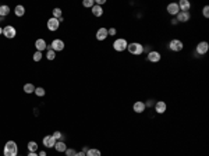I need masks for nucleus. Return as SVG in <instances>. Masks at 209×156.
<instances>
[{
  "instance_id": "obj_38",
  "label": "nucleus",
  "mask_w": 209,
  "mask_h": 156,
  "mask_svg": "<svg viewBox=\"0 0 209 156\" xmlns=\"http://www.w3.org/2000/svg\"><path fill=\"white\" fill-rule=\"evenodd\" d=\"M39 156H46V153H45V150H42V152H39Z\"/></svg>"
},
{
  "instance_id": "obj_40",
  "label": "nucleus",
  "mask_w": 209,
  "mask_h": 156,
  "mask_svg": "<svg viewBox=\"0 0 209 156\" xmlns=\"http://www.w3.org/2000/svg\"><path fill=\"white\" fill-rule=\"evenodd\" d=\"M172 24H173V25H176V24H177V20H176V18H174V20H172Z\"/></svg>"
},
{
  "instance_id": "obj_30",
  "label": "nucleus",
  "mask_w": 209,
  "mask_h": 156,
  "mask_svg": "<svg viewBox=\"0 0 209 156\" xmlns=\"http://www.w3.org/2000/svg\"><path fill=\"white\" fill-rule=\"evenodd\" d=\"M42 60V52H35L34 53V61H41Z\"/></svg>"
},
{
  "instance_id": "obj_20",
  "label": "nucleus",
  "mask_w": 209,
  "mask_h": 156,
  "mask_svg": "<svg viewBox=\"0 0 209 156\" xmlns=\"http://www.w3.org/2000/svg\"><path fill=\"white\" fill-rule=\"evenodd\" d=\"M8 13H10V7L8 6H0V17L3 18V17H6V15H8Z\"/></svg>"
},
{
  "instance_id": "obj_1",
  "label": "nucleus",
  "mask_w": 209,
  "mask_h": 156,
  "mask_svg": "<svg viewBox=\"0 0 209 156\" xmlns=\"http://www.w3.org/2000/svg\"><path fill=\"white\" fill-rule=\"evenodd\" d=\"M18 153V146L14 141H8L6 142L4 145V149H3V155L4 156H17Z\"/></svg>"
},
{
  "instance_id": "obj_14",
  "label": "nucleus",
  "mask_w": 209,
  "mask_h": 156,
  "mask_svg": "<svg viewBox=\"0 0 209 156\" xmlns=\"http://www.w3.org/2000/svg\"><path fill=\"white\" fill-rule=\"evenodd\" d=\"M160 59H162V56H160L159 52H155V50H152V52H149V53H148V60H149V61H152V63H158Z\"/></svg>"
},
{
  "instance_id": "obj_39",
  "label": "nucleus",
  "mask_w": 209,
  "mask_h": 156,
  "mask_svg": "<svg viewBox=\"0 0 209 156\" xmlns=\"http://www.w3.org/2000/svg\"><path fill=\"white\" fill-rule=\"evenodd\" d=\"M82 152H84V153H87V152H88V148H87V146H84V149H82Z\"/></svg>"
},
{
  "instance_id": "obj_12",
  "label": "nucleus",
  "mask_w": 209,
  "mask_h": 156,
  "mask_svg": "<svg viewBox=\"0 0 209 156\" xmlns=\"http://www.w3.org/2000/svg\"><path fill=\"white\" fill-rule=\"evenodd\" d=\"M179 11H180L179 3H170V4H167V13L170 15H177Z\"/></svg>"
},
{
  "instance_id": "obj_13",
  "label": "nucleus",
  "mask_w": 209,
  "mask_h": 156,
  "mask_svg": "<svg viewBox=\"0 0 209 156\" xmlns=\"http://www.w3.org/2000/svg\"><path fill=\"white\" fill-rule=\"evenodd\" d=\"M43 145L46 146V148H55V145H56V139L52 137V135H48V137H45L43 138Z\"/></svg>"
},
{
  "instance_id": "obj_25",
  "label": "nucleus",
  "mask_w": 209,
  "mask_h": 156,
  "mask_svg": "<svg viewBox=\"0 0 209 156\" xmlns=\"http://www.w3.org/2000/svg\"><path fill=\"white\" fill-rule=\"evenodd\" d=\"M36 149H38V144L35 141H31L28 142V150L29 152H36Z\"/></svg>"
},
{
  "instance_id": "obj_27",
  "label": "nucleus",
  "mask_w": 209,
  "mask_h": 156,
  "mask_svg": "<svg viewBox=\"0 0 209 156\" xmlns=\"http://www.w3.org/2000/svg\"><path fill=\"white\" fill-rule=\"evenodd\" d=\"M82 6L84 7H93L95 6V3H93V0H84L82 1Z\"/></svg>"
},
{
  "instance_id": "obj_16",
  "label": "nucleus",
  "mask_w": 209,
  "mask_h": 156,
  "mask_svg": "<svg viewBox=\"0 0 209 156\" xmlns=\"http://www.w3.org/2000/svg\"><path fill=\"white\" fill-rule=\"evenodd\" d=\"M179 8H180V11H188V10L191 8V3H190L188 0H180Z\"/></svg>"
},
{
  "instance_id": "obj_42",
  "label": "nucleus",
  "mask_w": 209,
  "mask_h": 156,
  "mask_svg": "<svg viewBox=\"0 0 209 156\" xmlns=\"http://www.w3.org/2000/svg\"><path fill=\"white\" fill-rule=\"evenodd\" d=\"M0 21H1V17H0Z\"/></svg>"
},
{
  "instance_id": "obj_11",
  "label": "nucleus",
  "mask_w": 209,
  "mask_h": 156,
  "mask_svg": "<svg viewBox=\"0 0 209 156\" xmlns=\"http://www.w3.org/2000/svg\"><path fill=\"white\" fill-rule=\"evenodd\" d=\"M52 49L55 50V52H62L64 49V42H63L62 39H55L53 42H52V46H50Z\"/></svg>"
},
{
  "instance_id": "obj_5",
  "label": "nucleus",
  "mask_w": 209,
  "mask_h": 156,
  "mask_svg": "<svg viewBox=\"0 0 209 156\" xmlns=\"http://www.w3.org/2000/svg\"><path fill=\"white\" fill-rule=\"evenodd\" d=\"M3 35L6 36V38H8V39H13V38H15V35H17V31H15L14 27L7 25V27L3 28Z\"/></svg>"
},
{
  "instance_id": "obj_3",
  "label": "nucleus",
  "mask_w": 209,
  "mask_h": 156,
  "mask_svg": "<svg viewBox=\"0 0 209 156\" xmlns=\"http://www.w3.org/2000/svg\"><path fill=\"white\" fill-rule=\"evenodd\" d=\"M127 46H128V42L125 41L124 38L116 39V41L113 42V49L116 50V52H124V50L127 49Z\"/></svg>"
},
{
  "instance_id": "obj_29",
  "label": "nucleus",
  "mask_w": 209,
  "mask_h": 156,
  "mask_svg": "<svg viewBox=\"0 0 209 156\" xmlns=\"http://www.w3.org/2000/svg\"><path fill=\"white\" fill-rule=\"evenodd\" d=\"M52 137L55 138L56 141H57V139H60V141H63V139H64V137H63V134L60 133V131H56V133H55L53 135H52Z\"/></svg>"
},
{
  "instance_id": "obj_10",
  "label": "nucleus",
  "mask_w": 209,
  "mask_h": 156,
  "mask_svg": "<svg viewBox=\"0 0 209 156\" xmlns=\"http://www.w3.org/2000/svg\"><path fill=\"white\" fill-rule=\"evenodd\" d=\"M59 27H60V21L57 20V18H50L48 21V29L49 31H57L59 29Z\"/></svg>"
},
{
  "instance_id": "obj_23",
  "label": "nucleus",
  "mask_w": 209,
  "mask_h": 156,
  "mask_svg": "<svg viewBox=\"0 0 209 156\" xmlns=\"http://www.w3.org/2000/svg\"><path fill=\"white\" fill-rule=\"evenodd\" d=\"M24 92H25V93H32V92H35L34 84H25V85H24Z\"/></svg>"
},
{
  "instance_id": "obj_17",
  "label": "nucleus",
  "mask_w": 209,
  "mask_h": 156,
  "mask_svg": "<svg viewBox=\"0 0 209 156\" xmlns=\"http://www.w3.org/2000/svg\"><path fill=\"white\" fill-rule=\"evenodd\" d=\"M46 41L45 39H38L36 42H35V48L38 49V52H42V50H45L46 49Z\"/></svg>"
},
{
  "instance_id": "obj_7",
  "label": "nucleus",
  "mask_w": 209,
  "mask_h": 156,
  "mask_svg": "<svg viewBox=\"0 0 209 156\" xmlns=\"http://www.w3.org/2000/svg\"><path fill=\"white\" fill-rule=\"evenodd\" d=\"M153 109H155V112H156V113H159V114L165 113V112H166V109H167L166 102H163V100L155 102V105H153Z\"/></svg>"
},
{
  "instance_id": "obj_6",
  "label": "nucleus",
  "mask_w": 209,
  "mask_h": 156,
  "mask_svg": "<svg viewBox=\"0 0 209 156\" xmlns=\"http://www.w3.org/2000/svg\"><path fill=\"white\" fill-rule=\"evenodd\" d=\"M209 50V43L208 42H199L197 45V48H195V52H197V55H205L206 52Z\"/></svg>"
},
{
  "instance_id": "obj_34",
  "label": "nucleus",
  "mask_w": 209,
  "mask_h": 156,
  "mask_svg": "<svg viewBox=\"0 0 209 156\" xmlns=\"http://www.w3.org/2000/svg\"><path fill=\"white\" fill-rule=\"evenodd\" d=\"M153 105H155V102H153L152 99H149V100H148V102L145 103V107H151V106H153Z\"/></svg>"
},
{
  "instance_id": "obj_28",
  "label": "nucleus",
  "mask_w": 209,
  "mask_h": 156,
  "mask_svg": "<svg viewBox=\"0 0 209 156\" xmlns=\"http://www.w3.org/2000/svg\"><path fill=\"white\" fill-rule=\"evenodd\" d=\"M53 18H57V20L62 18V10L60 8H55L53 10Z\"/></svg>"
},
{
  "instance_id": "obj_32",
  "label": "nucleus",
  "mask_w": 209,
  "mask_h": 156,
  "mask_svg": "<svg viewBox=\"0 0 209 156\" xmlns=\"http://www.w3.org/2000/svg\"><path fill=\"white\" fill-rule=\"evenodd\" d=\"M202 13H203V15H205L206 18H209V7H208V6H205V7H203Z\"/></svg>"
},
{
  "instance_id": "obj_18",
  "label": "nucleus",
  "mask_w": 209,
  "mask_h": 156,
  "mask_svg": "<svg viewBox=\"0 0 209 156\" xmlns=\"http://www.w3.org/2000/svg\"><path fill=\"white\" fill-rule=\"evenodd\" d=\"M55 148H56V150L57 152H66V149H67V145L64 144V141H56V145H55Z\"/></svg>"
},
{
  "instance_id": "obj_2",
  "label": "nucleus",
  "mask_w": 209,
  "mask_h": 156,
  "mask_svg": "<svg viewBox=\"0 0 209 156\" xmlns=\"http://www.w3.org/2000/svg\"><path fill=\"white\" fill-rule=\"evenodd\" d=\"M127 49H128V52H130L131 55L139 56V55L144 53V45H141V43H138V42H132V43H128Z\"/></svg>"
},
{
  "instance_id": "obj_26",
  "label": "nucleus",
  "mask_w": 209,
  "mask_h": 156,
  "mask_svg": "<svg viewBox=\"0 0 209 156\" xmlns=\"http://www.w3.org/2000/svg\"><path fill=\"white\" fill-rule=\"evenodd\" d=\"M45 93H46V91H45L43 88H41V86L35 88V95H36V96H39V98H42V96H45Z\"/></svg>"
},
{
  "instance_id": "obj_35",
  "label": "nucleus",
  "mask_w": 209,
  "mask_h": 156,
  "mask_svg": "<svg viewBox=\"0 0 209 156\" xmlns=\"http://www.w3.org/2000/svg\"><path fill=\"white\" fill-rule=\"evenodd\" d=\"M96 4L98 6H102V4H105V0H96Z\"/></svg>"
},
{
  "instance_id": "obj_37",
  "label": "nucleus",
  "mask_w": 209,
  "mask_h": 156,
  "mask_svg": "<svg viewBox=\"0 0 209 156\" xmlns=\"http://www.w3.org/2000/svg\"><path fill=\"white\" fill-rule=\"evenodd\" d=\"M74 156H85V153H84L82 150H81V152H78V153H75Z\"/></svg>"
},
{
  "instance_id": "obj_22",
  "label": "nucleus",
  "mask_w": 209,
  "mask_h": 156,
  "mask_svg": "<svg viewBox=\"0 0 209 156\" xmlns=\"http://www.w3.org/2000/svg\"><path fill=\"white\" fill-rule=\"evenodd\" d=\"M14 11H15V15H17V17H22V15L25 14V8H24V6H21V4L17 6Z\"/></svg>"
},
{
  "instance_id": "obj_33",
  "label": "nucleus",
  "mask_w": 209,
  "mask_h": 156,
  "mask_svg": "<svg viewBox=\"0 0 209 156\" xmlns=\"http://www.w3.org/2000/svg\"><path fill=\"white\" fill-rule=\"evenodd\" d=\"M116 32H117V31H116V28H110V29H107V34H109V35H111V36H114V35H116Z\"/></svg>"
},
{
  "instance_id": "obj_36",
  "label": "nucleus",
  "mask_w": 209,
  "mask_h": 156,
  "mask_svg": "<svg viewBox=\"0 0 209 156\" xmlns=\"http://www.w3.org/2000/svg\"><path fill=\"white\" fill-rule=\"evenodd\" d=\"M28 156H39V155H38L36 152H29V153H28Z\"/></svg>"
},
{
  "instance_id": "obj_24",
  "label": "nucleus",
  "mask_w": 209,
  "mask_h": 156,
  "mask_svg": "<svg viewBox=\"0 0 209 156\" xmlns=\"http://www.w3.org/2000/svg\"><path fill=\"white\" fill-rule=\"evenodd\" d=\"M85 156H100V150L99 149H88Z\"/></svg>"
},
{
  "instance_id": "obj_31",
  "label": "nucleus",
  "mask_w": 209,
  "mask_h": 156,
  "mask_svg": "<svg viewBox=\"0 0 209 156\" xmlns=\"http://www.w3.org/2000/svg\"><path fill=\"white\" fill-rule=\"evenodd\" d=\"M77 152H75V149H73V148H70V149H66V156H74Z\"/></svg>"
},
{
  "instance_id": "obj_41",
  "label": "nucleus",
  "mask_w": 209,
  "mask_h": 156,
  "mask_svg": "<svg viewBox=\"0 0 209 156\" xmlns=\"http://www.w3.org/2000/svg\"><path fill=\"white\" fill-rule=\"evenodd\" d=\"M1 34H3V28L0 27V35H1Z\"/></svg>"
},
{
  "instance_id": "obj_21",
  "label": "nucleus",
  "mask_w": 209,
  "mask_h": 156,
  "mask_svg": "<svg viewBox=\"0 0 209 156\" xmlns=\"http://www.w3.org/2000/svg\"><path fill=\"white\" fill-rule=\"evenodd\" d=\"M48 48V46H46ZM46 57H48V60H55V57H56V52L50 46L48 48V52H46Z\"/></svg>"
},
{
  "instance_id": "obj_19",
  "label": "nucleus",
  "mask_w": 209,
  "mask_h": 156,
  "mask_svg": "<svg viewBox=\"0 0 209 156\" xmlns=\"http://www.w3.org/2000/svg\"><path fill=\"white\" fill-rule=\"evenodd\" d=\"M92 14L95 15V17H100V15L103 14V10H102V7H100V6L95 4V6L92 7Z\"/></svg>"
},
{
  "instance_id": "obj_8",
  "label": "nucleus",
  "mask_w": 209,
  "mask_h": 156,
  "mask_svg": "<svg viewBox=\"0 0 209 156\" xmlns=\"http://www.w3.org/2000/svg\"><path fill=\"white\" fill-rule=\"evenodd\" d=\"M177 18V22H187L190 21V18H191V14H190V11H179V14L176 15Z\"/></svg>"
},
{
  "instance_id": "obj_9",
  "label": "nucleus",
  "mask_w": 209,
  "mask_h": 156,
  "mask_svg": "<svg viewBox=\"0 0 209 156\" xmlns=\"http://www.w3.org/2000/svg\"><path fill=\"white\" fill-rule=\"evenodd\" d=\"M145 103H144V102H142V100H137V102H135V103H134V105H132V110H134V112H135V113H144V112H145Z\"/></svg>"
},
{
  "instance_id": "obj_4",
  "label": "nucleus",
  "mask_w": 209,
  "mask_h": 156,
  "mask_svg": "<svg viewBox=\"0 0 209 156\" xmlns=\"http://www.w3.org/2000/svg\"><path fill=\"white\" fill-rule=\"evenodd\" d=\"M183 48H184V45H183V42H181L180 39H173L169 43V49L173 50V52H181Z\"/></svg>"
},
{
  "instance_id": "obj_15",
  "label": "nucleus",
  "mask_w": 209,
  "mask_h": 156,
  "mask_svg": "<svg viewBox=\"0 0 209 156\" xmlns=\"http://www.w3.org/2000/svg\"><path fill=\"white\" fill-rule=\"evenodd\" d=\"M107 36H109V34H107V29L106 28L102 27V28L98 29V32H96V39L98 41H105Z\"/></svg>"
}]
</instances>
